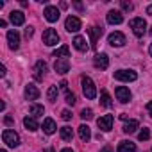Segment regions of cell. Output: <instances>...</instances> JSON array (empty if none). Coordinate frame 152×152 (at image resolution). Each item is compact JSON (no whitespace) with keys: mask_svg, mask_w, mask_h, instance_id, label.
<instances>
[{"mask_svg":"<svg viewBox=\"0 0 152 152\" xmlns=\"http://www.w3.org/2000/svg\"><path fill=\"white\" fill-rule=\"evenodd\" d=\"M81 86H83V93H84V97H86V99L93 100V99L97 97V88H95V83L88 77V75H84V77L81 79Z\"/></svg>","mask_w":152,"mask_h":152,"instance_id":"6da1fadb","label":"cell"},{"mask_svg":"<svg viewBox=\"0 0 152 152\" xmlns=\"http://www.w3.org/2000/svg\"><path fill=\"white\" fill-rule=\"evenodd\" d=\"M129 27L132 29V32H134L136 38H143L147 34V22L143 18H132L129 22Z\"/></svg>","mask_w":152,"mask_h":152,"instance_id":"7a4b0ae2","label":"cell"},{"mask_svg":"<svg viewBox=\"0 0 152 152\" xmlns=\"http://www.w3.org/2000/svg\"><path fill=\"white\" fill-rule=\"evenodd\" d=\"M2 140H4V143H6L7 147H11V148H16V147L20 145V136H18V132L13 131V129H6V131L2 132Z\"/></svg>","mask_w":152,"mask_h":152,"instance_id":"3957f363","label":"cell"},{"mask_svg":"<svg viewBox=\"0 0 152 152\" xmlns=\"http://www.w3.org/2000/svg\"><path fill=\"white\" fill-rule=\"evenodd\" d=\"M115 79H116V81H122V83H132V81L138 79V73H136L134 70H125V68H122V70H116V72H115Z\"/></svg>","mask_w":152,"mask_h":152,"instance_id":"277c9868","label":"cell"},{"mask_svg":"<svg viewBox=\"0 0 152 152\" xmlns=\"http://www.w3.org/2000/svg\"><path fill=\"white\" fill-rule=\"evenodd\" d=\"M43 43H45L47 47L57 45V43H59V34H57L54 29H47V31L43 32Z\"/></svg>","mask_w":152,"mask_h":152,"instance_id":"5b68a950","label":"cell"},{"mask_svg":"<svg viewBox=\"0 0 152 152\" xmlns=\"http://www.w3.org/2000/svg\"><path fill=\"white\" fill-rule=\"evenodd\" d=\"M107 43L111 45V47H124L125 43H127V39H125V36L122 34V32H111L109 36H107Z\"/></svg>","mask_w":152,"mask_h":152,"instance_id":"8992f818","label":"cell"},{"mask_svg":"<svg viewBox=\"0 0 152 152\" xmlns=\"http://www.w3.org/2000/svg\"><path fill=\"white\" fill-rule=\"evenodd\" d=\"M113 115H104V116H100L99 120H97V125H99V129L100 131H104V132H107V131H111L113 129Z\"/></svg>","mask_w":152,"mask_h":152,"instance_id":"52a82bcc","label":"cell"},{"mask_svg":"<svg viewBox=\"0 0 152 152\" xmlns=\"http://www.w3.org/2000/svg\"><path fill=\"white\" fill-rule=\"evenodd\" d=\"M64 29L68 32H79L81 31V20L77 16H68L64 22Z\"/></svg>","mask_w":152,"mask_h":152,"instance_id":"ba28073f","label":"cell"},{"mask_svg":"<svg viewBox=\"0 0 152 152\" xmlns=\"http://www.w3.org/2000/svg\"><path fill=\"white\" fill-rule=\"evenodd\" d=\"M43 15H45V20L50 22V23H54V22L59 20V9L56 6H47L45 11H43Z\"/></svg>","mask_w":152,"mask_h":152,"instance_id":"9c48e42d","label":"cell"},{"mask_svg":"<svg viewBox=\"0 0 152 152\" xmlns=\"http://www.w3.org/2000/svg\"><path fill=\"white\" fill-rule=\"evenodd\" d=\"M102 32H104V29H102V27H91V29H88L90 47H91V48H95V47H97V41H99V38L102 36Z\"/></svg>","mask_w":152,"mask_h":152,"instance_id":"30bf717a","label":"cell"},{"mask_svg":"<svg viewBox=\"0 0 152 152\" xmlns=\"http://www.w3.org/2000/svg\"><path fill=\"white\" fill-rule=\"evenodd\" d=\"M115 95H116V99L122 102V104H127L129 100H131V91H129V88H125V86H118L116 90H115Z\"/></svg>","mask_w":152,"mask_h":152,"instance_id":"8fae6325","label":"cell"},{"mask_svg":"<svg viewBox=\"0 0 152 152\" xmlns=\"http://www.w3.org/2000/svg\"><path fill=\"white\" fill-rule=\"evenodd\" d=\"M47 63L45 61H38L36 64H34V79L36 81H43V77H45V73H47Z\"/></svg>","mask_w":152,"mask_h":152,"instance_id":"7c38bea8","label":"cell"},{"mask_svg":"<svg viewBox=\"0 0 152 152\" xmlns=\"http://www.w3.org/2000/svg\"><path fill=\"white\" fill-rule=\"evenodd\" d=\"M106 20H107V23H111V25H120V23L124 22V16H122V11H116V9H111V11L107 13V16H106Z\"/></svg>","mask_w":152,"mask_h":152,"instance_id":"4fadbf2b","label":"cell"},{"mask_svg":"<svg viewBox=\"0 0 152 152\" xmlns=\"http://www.w3.org/2000/svg\"><path fill=\"white\" fill-rule=\"evenodd\" d=\"M7 43L11 50H18L20 48V34L16 31H9L7 32Z\"/></svg>","mask_w":152,"mask_h":152,"instance_id":"5bb4252c","label":"cell"},{"mask_svg":"<svg viewBox=\"0 0 152 152\" xmlns=\"http://www.w3.org/2000/svg\"><path fill=\"white\" fill-rule=\"evenodd\" d=\"M93 64L97 66V68H100V70H106L107 66H109V57H107V54H97L95 57H93Z\"/></svg>","mask_w":152,"mask_h":152,"instance_id":"9a60e30c","label":"cell"},{"mask_svg":"<svg viewBox=\"0 0 152 152\" xmlns=\"http://www.w3.org/2000/svg\"><path fill=\"white\" fill-rule=\"evenodd\" d=\"M54 70H56L57 73L64 75V73L70 70V61H68V59H56V63H54Z\"/></svg>","mask_w":152,"mask_h":152,"instance_id":"2e32d148","label":"cell"},{"mask_svg":"<svg viewBox=\"0 0 152 152\" xmlns=\"http://www.w3.org/2000/svg\"><path fill=\"white\" fill-rule=\"evenodd\" d=\"M72 43H73V47L77 48L79 52H86V50L90 48V45H88V41H86V38H84V36H75Z\"/></svg>","mask_w":152,"mask_h":152,"instance_id":"e0dca14e","label":"cell"},{"mask_svg":"<svg viewBox=\"0 0 152 152\" xmlns=\"http://www.w3.org/2000/svg\"><path fill=\"white\" fill-rule=\"evenodd\" d=\"M23 95H25L27 100H36V99L39 97V90H38V86H34V84H27Z\"/></svg>","mask_w":152,"mask_h":152,"instance_id":"ac0fdd59","label":"cell"},{"mask_svg":"<svg viewBox=\"0 0 152 152\" xmlns=\"http://www.w3.org/2000/svg\"><path fill=\"white\" fill-rule=\"evenodd\" d=\"M116 150H118V152H138V148H136V143H132V141H127V140L120 141V143H118V147H116Z\"/></svg>","mask_w":152,"mask_h":152,"instance_id":"d6986e66","label":"cell"},{"mask_svg":"<svg viewBox=\"0 0 152 152\" xmlns=\"http://www.w3.org/2000/svg\"><path fill=\"white\" fill-rule=\"evenodd\" d=\"M9 20H11V23L13 25H23L25 23V15L22 13V11H13L11 15H9Z\"/></svg>","mask_w":152,"mask_h":152,"instance_id":"ffe728a7","label":"cell"},{"mask_svg":"<svg viewBox=\"0 0 152 152\" xmlns=\"http://www.w3.org/2000/svg\"><path fill=\"white\" fill-rule=\"evenodd\" d=\"M79 138H81V141H84V143H88V141L91 140V129H90L86 124L79 125Z\"/></svg>","mask_w":152,"mask_h":152,"instance_id":"44dd1931","label":"cell"},{"mask_svg":"<svg viewBox=\"0 0 152 152\" xmlns=\"http://www.w3.org/2000/svg\"><path fill=\"white\" fill-rule=\"evenodd\" d=\"M56 131H57L56 122H54L52 118H45V120H43V132H45V134H54Z\"/></svg>","mask_w":152,"mask_h":152,"instance_id":"7402d4cb","label":"cell"},{"mask_svg":"<svg viewBox=\"0 0 152 152\" xmlns=\"http://www.w3.org/2000/svg\"><path fill=\"white\" fill-rule=\"evenodd\" d=\"M140 127V122L138 120H127L125 124H124V132L125 134H132V132H136V129Z\"/></svg>","mask_w":152,"mask_h":152,"instance_id":"603a6c76","label":"cell"},{"mask_svg":"<svg viewBox=\"0 0 152 152\" xmlns=\"http://www.w3.org/2000/svg\"><path fill=\"white\" fill-rule=\"evenodd\" d=\"M68 56H70V47L68 45H63L54 52V57H57V59H68Z\"/></svg>","mask_w":152,"mask_h":152,"instance_id":"cb8c5ba5","label":"cell"},{"mask_svg":"<svg viewBox=\"0 0 152 152\" xmlns=\"http://www.w3.org/2000/svg\"><path fill=\"white\" fill-rule=\"evenodd\" d=\"M23 125H25L27 131H38V127H39L34 116H25V118H23Z\"/></svg>","mask_w":152,"mask_h":152,"instance_id":"d4e9b609","label":"cell"},{"mask_svg":"<svg viewBox=\"0 0 152 152\" xmlns=\"http://www.w3.org/2000/svg\"><path fill=\"white\" fill-rule=\"evenodd\" d=\"M59 134H61V138H63L64 141H72V138H73V131H72L70 125L61 127V129H59Z\"/></svg>","mask_w":152,"mask_h":152,"instance_id":"484cf974","label":"cell"},{"mask_svg":"<svg viewBox=\"0 0 152 152\" xmlns=\"http://www.w3.org/2000/svg\"><path fill=\"white\" fill-rule=\"evenodd\" d=\"M43 113H45V107H43L41 104H31V116L38 118V116H41Z\"/></svg>","mask_w":152,"mask_h":152,"instance_id":"4316f807","label":"cell"},{"mask_svg":"<svg viewBox=\"0 0 152 152\" xmlns=\"http://www.w3.org/2000/svg\"><path fill=\"white\" fill-rule=\"evenodd\" d=\"M57 93H59V86H50L48 91H47V99L50 102H56L57 100Z\"/></svg>","mask_w":152,"mask_h":152,"instance_id":"83f0119b","label":"cell"},{"mask_svg":"<svg viewBox=\"0 0 152 152\" xmlns=\"http://www.w3.org/2000/svg\"><path fill=\"white\" fill-rule=\"evenodd\" d=\"M100 104H102L104 107H111V106H113L111 97H109V93H107V91H102V93H100Z\"/></svg>","mask_w":152,"mask_h":152,"instance_id":"f1b7e54d","label":"cell"},{"mask_svg":"<svg viewBox=\"0 0 152 152\" xmlns=\"http://www.w3.org/2000/svg\"><path fill=\"white\" fill-rule=\"evenodd\" d=\"M81 118H83V120H91V118H93V111H91L90 107H88V109L84 107V109L81 111Z\"/></svg>","mask_w":152,"mask_h":152,"instance_id":"f546056e","label":"cell"},{"mask_svg":"<svg viewBox=\"0 0 152 152\" xmlns=\"http://www.w3.org/2000/svg\"><path fill=\"white\" fill-rule=\"evenodd\" d=\"M138 138H140L141 141H147V140L150 138V131H148L147 127H143V129L140 131V134H138Z\"/></svg>","mask_w":152,"mask_h":152,"instance_id":"4dcf8cb0","label":"cell"},{"mask_svg":"<svg viewBox=\"0 0 152 152\" xmlns=\"http://www.w3.org/2000/svg\"><path fill=\"white\" fill-rule=\"evenodd\" d=\"M75 102H77V100H75V95H73L72 91H68V93H66V104H68V106H73Z\"/></svg>","mask_w":152,"mask_h":152,"instance_id":"1f68e13d","label":"cell"},{"mask_svg":"<svg viewBox=\"0 0 152 152\" xmlns=\"http://www.w3.org/2000/svg\"><path fill=\"white\" fill-rule=\"evenodd\" d=\"M122 9L124 11H132V4L127 2V0H122Z\"/></svg>","mask_w":152,"mask_h":152,"instance_id":"d6a6232c","label":"cell"},{"mask_svg":"<svg viewBox=\"0 0 152 152\" xmlns=\"http://www.w3.org/2000/svg\"><path fill=\"white\" fill-rule=\"evenodd\" d=\"M32 34H34V27H25V38L29 39V38H32Z\"/></svg>","mask_w":152,"mask_h":152,"instance_id":"836d02e7","label":"cell"},{"mask_svg":"<svg viewBox=\"0 0 152 152\" xmlns=\"http://www.w3.org/2000/svg\"><path fill=\"white\" fill-rule=\"evenodd\" d=\"M61 118H63V120H66V122H68V120H72V113H70V111H68V109H64V111H63V113H61Z\"/></svg>","mask_w":152,"mask_h":152,"instance_id":"e575fe53","label":"cell"},{"mask_svg":"<svg viewBox=\"0 0 152 152\" xmlns=\"http://www.w3.org/2000/svg\"><path fill=\"white\" fill-rule=\"evenodd\" d=\"M59 88H61V90H63L64 93H68V91H70V90H68V83H66V81H61V84H59Z\"/></svg>","mask_w":152,"mask_h":152,"instance_id":"d590c367","label":"cell"},{"mask_svg":"<svg viewBox=\"0 0 152 152\" xmlns=\"http://www.w3.org/2000/svg\"><path fill=\"white\" fill-rule=\"evenodd\" d=\"M4 124H6V125H13V124H15V120H13L11 116H6V118H4Z\"/></svg>","mask_w":152,"mask_h":152,"instance_id":"8d00e7d4","label":"cell"},{"mask_svg":"<svg viewBox=\"0 0 152 152\" xmlns=\"http://www.w3.org/2000/svg\"><path fill=\"white\" fill-rule=\"evenodd\" d=\"M6 73H7V70H6V66L2 64V66H0V77H6Z\"/></svg>","mask_w":152,"mask_h":152,"instance_id":"74e56055","label":"cell"},{"mask_svg":"<svg viewBox=\"0 0 152 152\" xmlns=\"http://www.w3.org/2000/svg\"><path fill=\"white\" fill-rule=\"evenodd\" d=\"M147 111H148V115L152 116V100H150V102L147 104Z\"/></svg>","mask_w":152,"mask_h":152,"instance_id":"f35d334b","label":"cell"},{"mask_svg":"<svg viewBox=\"0 0 152 152\" xmlns=\"http://www.w3.org/2000/svg\"><path fill=\"white\" fill-rule=\"evenodd\" d=\"M100 152H113V148H111V147H109V145H106V147H104V148H102V150H100Z\"/></svg>","mask_w":152,"mask_h":152,"instance_id":"ab89813d","label":"cell"},{"mask_svg":"<svg viewBox=\"0 0 152 152\" xmlns=\"http://www.w3.org/2000/svg\"><path fill=\"white\" fill-rule=\"evenodd\" d=\"M147 15H150V16H152V4H150V6H147Z\"/></svg>","mask_w":152,"mask_h":152,"instance_id":"60d3db41","label":"cell"},{"mask_svg":"<svg viewBox=\"0 0 152 152\" xmlns=\"http://www.w3.org/2000/svg\"><path fill=\"white\" fill-rule=\"evenodd\" d=\"M43 152H56V150H54V148H52V147H48V148H45V150H43Z\"/></svg>","mask_w":152,"mask_h":152,"instance_id":"b9f144b4","label":"cell"},{"mask_svg":"<svg viewBox=\"0 0 152 152\" xmlns=\"http://www.w3.org/2000/svg\"><path fill=\"white\" fill-rule=\"evenodd\" d=\"M61 152H73V150H72V148H68V147H66V148H63V150H61Z\"/></svg>","mask_w":152,"mask_h":152,"instance_id":"7bdbcfd3","label":"cell"},{"mask_svg":"<svg viewBox=\"0 0 152 152\" xmlns=\"http://www.w3.org/2000/svg\"><path fill=\"white\" fill-rule=\"evenodd\" d=\"M148 54H150V57H152V43H150V47H148Z\"/></svg>","mask_w":152,"mask_h":152,"instance_id":"ee69618b","label":"cell"},{"mask_svg":"<svg viewBox=\"0 0 152 152\" xmlns=\"http://www.w3.org/2000/svg\"><path fill=\"white\" fill-rule=\"evenodd\" d=\"M0 152H7V150H0Z\"/></svg>","mask_w":152,"mask_h":152,"instance_id":"f6af8a7d","label":"cell"},{"mask_svg":"<svg viewBox=\"0 0 152 152\" xmlns=\"http://www.w3.org/2000/svg\"><path fill=\"white\" fill-rule=\"evenodd\" d=\"M150 34H152V27H150Z\"/></svg>","mask_w":152,"mask_h":152,"instance_id":"bcb514c9","label":"cell"}]
</instances>
